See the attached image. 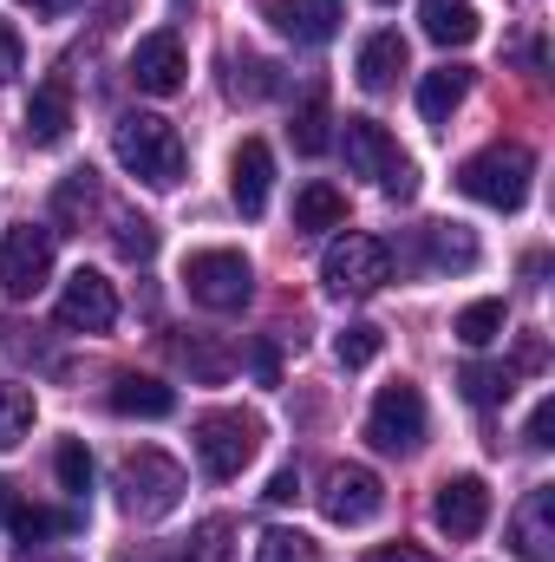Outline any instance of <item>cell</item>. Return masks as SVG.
<instances>
[{"mask_svg": "<svg viewBox=\"0 0 555 562\" xmlns=\"http://www.w3.org/2000/svg\"><path fill=\"white\" fill-rule=\"evenodd\" d=\"M399 72H406V40H399L393 26H386V33H366V40H360V59H353V79H360L366 92H393Z\"/></svg>", "mask_w": 555, "mask_h": 562, "instance_id": "ac0fdd59", "label": "cell"}, {"mask_svg": "<svg viewBox=\"0 0 555 562\" xmlns=\"http://www.w3.org/2000/svg\"><path fill=\"white\" fill-rule=\"evenodd\" d=\"M39 419V406H33V393L20 386V380H0V451H13L26 431Z\"/></svg>", "mask_w": 555, "mask_h": 562, "instance_id": "484cf974", "label": "cell"}, {"mask_svg": "<svg viewBox=\"0 0 555 562\" xmlns=\"http://www.w3.org/2000/svg\"><path fill=\"white\" fill-rule=\"evenodd\" d=\"M287 138H294V150H301V157H320V150H327V99H320V92H307V105L294 112Z\"/></svg>", "mask_w": 555, "mask_h": 562, "instance_id": "f1b7e54d", "label": "cell"}, {"mask_svg": "<svg viewBox=\"0 0 555 562\" xmlns=\"http://www.w3.org/2000/svg\"><path fill=\"white\" fill-rule=\"evenodd\" d=\"M340 223H347V196L333 183H307L294 196V229L301 236H320V229H340Z\"/></svg>", "mask_w": 555, "mask_h": 562, "instance_id": "cb8c5ba5", "label": "cell"}, {"mask_svg": "<svg viewBox=\"0 0 555 562\" xmlns=\"http://www.w3.org/2000/svg\"><path fill=\"white\" fill-rule=\"evenodd\" d=\"M503 321H510V314H503V301H471V307L457 314V327H451V334H457L464 347H490V340L503 334Z\"/></svg>", "mask_w": 555, "mask_h": 562, "instance_id": "83f0119b", "label": "cell"}, {"mask_svg": "<svg viewBox=\"0 0 555 562\" xmlns=\"http://www.w3.org/2000/svg\"><path fill=\"white\" fill-rule=\"evenodd\" d=\"M464 400H471V406L510 400V373H503V367H464Z\"/></svg>", "mask_w": 555, "mask_h": 562, "instance_id": "836d02e7", "label": "cell"}, {"mask_svg": "<svg viewBox=\"0 0 555 562\" xmlns=\"http://www.w3.org/2000/svg\"><path fill=\"white\" fill-rule=\"evenodd\" d=\"M177 7H183V0H177Z\"/></svg>", "mask_w": 555, "mask_h": 562, "instance_id": "7bdbcfd3", "label": "cell"}, {"mask_svg": "<svg viewBox=\"0 0 555 562\" xmlns=\"http://www.w3.org/2000/svg\"><path fill=\"white\" fill-rule=\"evenodd\" d=\"M112 491H118V510H125V517L157 524V517H170V510L183 504L190 477H183V464H177V458H163V451H150V445H144V451H125V464H118Z\"/></svg>", "mask_w": 555, "mask_h": 562, "instance_id": "7a4b0ae2", "label": "cell"}, {"mask_svg": "<svg viewBox=\"0 0 555 562\" xmlns=\"http://www.w3.org/2000/svg\"><path fill=\"white\" fill-rule=\"evenodd\" d=\"M53 464H59V484H66L72 497H86V491H92V451H86V438H66Z\"/></svg>", "mask_w": 555, "mask_h": 562, "instance_id": "d6a6232c", "label": "cell"}, {"mask_svg": "<svg viewBox=\"0 0 555 562\" xmlns=\"http://www.w3.org/2000/svg\"><path fill=\"white\" fill-rule=\"evenodd\" d=\"M20 66H26V46H20V33L0 20V86H7V79H20Z\"/></svg>", "mask_w": 555, "mask_h": 562, "instance_id": "d590c367", "label": "cell"}, {"mask_svg": "<svg viewBox=\"0 0 555 562\" xmlns=\"http://www.w3.org/2000/svg\"><path fill=\"white\" fill-rule=\"evenodd\" d=\"M333 353H340V367H373V360L386 353V334H380L373 321H353V327L333 340Z\"/></svg>", "mask_w": 555, "mask_h": 562, "instance_id": "f546056e", "label": "cell"}, {"mask_svg": "<svg viewBox=\"0 0 555 562\" xmlns=\"http://www.w3.org/2000/svg\"><path fill=\"white\" fill-rule=\"evenodd\" d=\"M112 157L138 177L144 190H177V183H183V164H190L177 125L157 119V112H125V119L112 125Z\"/></svg>", "mask_w": 555, "mask_h": 562, "instance_id": "6da1fadb", "label": "cell"}, {"mask_svg": "<svg viewBox=\"0 0 555 562\" xmlns=\"http://www.w3.org/2000/svg\"><path fill=\"white\" fill-rule=\"evenodd\" d=\"M256 562H320V550H314V537H301V530H269V537L256 543Z\"/></svg>", "mask_w": 555, "mask_h": 562, "instance_id": "1f68e13d", "label": "cell"}, {"mask_svg": "<svg viewBox=\"0 0 555 562\" xmlns=\"http://www.w3.org/2000/svg\"><path fill=\"white\" fill-rule=\"evenodd\" d=\"M46 281H53V229L46 223H13L0 236V294L33 301Z\"/></svg>", "mask_w": 555, "mask_h": 562, "instance_id": "9c48e42d", "label": "cell"}, {"mask_svg": "<svg viewBox=\"0 0 555 562\" xmlns=\"http://www.w3.org/2000/svg\"><path fill=\"white\" fill-rule=\"evenodd\" d=\"M418 249H424V269H438V276H464V269H477V256H484L464 223H424V229H418Z\"/></svg>", "mask_w": 555, "mask_h": 562, "instance_id": "e0dca14e", "label": "cell"}, {"mask_svg": "<svg viewBox=\"0 0 555 562\" xmlns=\"http://www.w3.org/2000/svg\"><path fill=\"white\" fill-rule=\"evenodd\" d=\"M418 26H424V40H438V46H471V40L484 33V20H477L471 0H418Z\"/></svg>", "mask_w": 555, "mask_h": 562, "instance_id": "7402d4cb", "label": "cell"}, {"mask_svg": "<svg viewBox=\"0 0 555 562\" xmlns=\"http://www.w3.org/2000/svg\"><path fill=\"white\" fill-rule=\"evenodd\" d=\"M340 144H347V170H353V177H373L393 203H412L418 196V164L399 150V138H393L386 125H373V119H347Z\"/></svg>", "mask_w": 555, "mask_h": 562, "instance_id": "277c9868", "label": "cell"}, {"mask_svg": "<svg viewBox=\"0 0 555 562\" xmlns=\"http://www.w3.org/2000/svg\"><path fill=\"white\" fill-rule=\"evenodd\" d=\"M112 321H118V288L99 269H72L59 288V327L66 334H112Z\"/></svg>", "mask_w": 555, "mask_h": 562, "instance_id": "8fae6325", "label": "cell"}, {"mask_svg": "<svg viewBox=\"0 0 555 562\" xmlns=\"http://www.w3.org/2000/svg\"><path fill=\"white\" fill-rule=\"evenodd\" d=\"M464 92H471V66H438V72H424V79H418V119H424V125H451V112L464 105Z\"/></svg>", "mask_w": 555, "mask_h": 562, "instance_id": "603a6c76", "label": "cell"}, {"mask_svg": "<svg viewBox=\"0 0 555 562\" xmlns=\"http://www.w3.org/2000/svg\"><path fill=\"white\" fill-rule=\"evenodd\" d=\"M320 281H327V294H380L386 281H393V249L380 243V236H360V229H347L340 243H327V256H320Z\"/></svg>", "mask_w": 555, "mask_h": 562, "instance_id": "8992f818", "label": "cell"}, {"mask_svg": "<svg viewBox=\"0 0 555 562\" xmlns=\"http://www.w3.org/2000/svg\"><path fill=\"white\" fill-rule=\"evenodd\" d=\"M431 524L451 537V543H471L484 524H490V484L484 477H444L438 484V504H431Z\"/></svg>", "mask_w": 555, "mask_h": 562, "instance_id": "7c38bea8", "label": "cell"}, {"mask_svg": "<svg viewBox=\"0 0 555 562\" xmlns=\"http://www.w3.org/2000/svg\"><path fill=\"white\" fill-rule=\"evenodd\" d=\"M39 562H66V557H39Z\"/></svg>", "mask_w": 555, "mask_h": 562, "instance_id": "b9f144b4", "label": "cell"}, {"mask_svg": "<svg viewBox=\"0 0 555 562\" xmlns=\"http://www.w3.org/2000/svg\"><path fill=\"white\" fill-rule=\"evenodd\" d=\"M223 537H229V524H223V517L196 524V537H190V550H183V562H223Z\"/></svg>", "mask_w": 555, "mask_h": 562, "instance_id": "e575fe53", "label": "cell"}, {"mask_svg": "<svg viewBox=\"0 0 555 562\" xmlns=\"http://www.w3.org/2000/svg\"><path fill=\"white\" fill-rule=\"evenodd\" d=\"M112 249H118L125 262H150V256H157V229H150L144 216H112Z\"/></svg>", "mask_w": 555, "mask_h": 562, "instance_id": "4dcf8cb0", "label": "cell"}, {"mask_svg": "<svg viewBox=\"0 0 555 562\" xmlns=\"http://www.w3.org/2000/svg\"><path fill=\"white\" fill-rule=\"evenodd\" d=\"M530 177H536V157L523 144H490L477 157L457 164V190L484 210H523L530 203Z\"/></svg>", "mask_w": 555, "mask_h": 562, "instance_id": "3957f363", "label": "cell"}, {"mask_svg": "<svg viewBox=\"0 0 555 562\" xmlns=\"http://www.w3.org/2000/svg\"><path fill=\"white\" fill-rule=\"evenodd\" d=\"M170 353H177V367H190V380H203V386H223L229 380V347H216L209 334H190V340H170Z\"/></svg>", "mask_w": 555, "mask_h": 562, "instance_id": "d4e9b609", "label": "cell"}, {"mask_svg": "<svg viewBox=\"0 0 555 562\" xmlns=\"http://www.w3.org/2000/svg\"><path fill=\"white\" fill-rule=\"evenodd\" d=\"M13 7H26V13H39V20H59V13H72L79 0H13Z\"/></svg>", "mask_w": 555, "mask_h": 562, "instance_id": "60d3db41", "label": "cell"}, {"mask_svg": "<svg viewBox=\"0 0 555 562\" xmlns=\"http://www.w3.org/2000/svg\"><path fill=\"white\" fill-rule=\"evenodd\" d=\"M99 210V177L92 170H66V183H59V196H53V223H86Z\"/></svg>", "mask_w": 555, "mask_h": 562, "instance_id": "4316f807", "label": "cell"}, {"mask_svg": "<svg viewBox=\"0 0 555 562\" xmlns=\"http://www.w3.org/2000/svg\"><path fill=\"white\" fill-rule=\"evenodd\" d=\"M523 438H530L536 451H550V445H555V400H543V406L530 413V431H523Z\"/></svg>", "mask_w": 555, "mask_h": 562, "instance_id": "8d00e7d4", "label": "cell"}, {"mask_svg": "<svg viewBox=\"0 0 555 562\" xmlns=\"http://www.w3.org/2000/svg\"><path fill=\"white\" fill-rule=\"evenodd\" d=\"M190 445H196L203 471H209L216 484H229V477H242V471L256 464V451H262V419H249V413H203V419L190 425Z\"/></svg>", "mask_w": 555, "mask_h": 562, "instance_id": "5b68a950", "label": "cell"}, {"mask_svg": "<svg viewBox=\"0 0 555 562\" xmlns=\"http://www.w3.org/2000/svg\"><path fill=\"white\" fill-rule=\"evenodd\" d=\"M424 393H418L412 380H393V386H380V400H373V413H366V438H373V451H386V458H412L418 445H424Z\"/></svg>", "mask_w": 555, "mask_h": 562, "instance_id": "ba28073f", "label": "cell"}, {"mask_svg": "<svg viewBox=\"0 0 555 562\" xmlns=\"http://www.w3.org/2000/svg\"><path fill=\"white\" fill-rule=\"evenodd\" d=\"M183 288H190L196 307L236 314V307H249V294H256V269H249V256H236V249H196V256L183 262Z\"/></svg>", "mask_w": 555, "mask_h": 562, "instance_id": "52a82bcc", "label": "cell"}, {"mask_svg": "<svg viewBox=\"0 0 555 562\" xmlns=\"http://www.w3.org/2000/svg\"><path fill=\"white\" fill-rule=\"evenodd\" d=\"M66 132H72V86H66V79H46V86L26 99V138L59 144Z\"/></svg>", "mask_w": 555, "mask_h": 562, "instance_id": "ffe728a7", "label": "cell"}, {"mask_svg": "<svg viewBox=\"0 0 555 562\" xmlns=\"http://www.w3.org/2000/svg\"><path fill=\"white\" fill-rule=\"evenodd\" d=\"M0 517H7V530H13V543L20 550H33V543H46V537H66L79 517H59V510H39V504H20L13 497V484H0Z\"/></svg>", "mask_w": 555, "mask_h": 562, "instance_id": "44dd1931", "label": "cell"}, {"mask_svg": "<svg viewBox=\"0 0 555 562\" xmlns=\"http://www.w3.org/2000/svg\"><path fill=\"white\" fill-rule=\"evenodd\" d=\"M183 79H190L183 40L177 33H144L138 53H132V86L150 92V99H170V92H183Z\"/></svg>", "mask_w": 555, "mask_h": 562, "instance_id": "4fadbf2b", "label": "cell"}, {"mask_svg": "<svg viewBox=\"0 0 555 562\" xmlns=\"http://www.w3.org/2000/svg\"><path fill=\"white\" fill-rule=\"evenodd\" d=\"M112 413L118 419H170L177 413V393L150 373H118L112 380Z\"/></svg>", "mask_w": 555, "mask_h": 562, "instance_id": "d6986e66", "label": "cell"}, {"mask_svg": "<svg viewBox=\"0 0 555 562\" xmlns=\"http://www.w3.org/2000/svg\"><path fill=\"white\" fill-rule=\"evenodd\" d=\"M256 380H262V386H281V360H275L269 340H256Z\"/></svg>", "mask_w": 555, "mask_h": 562, "instance_id": "f35d334b", "label": "cell"}, {"mask_svg": "<svg viewBox=\"0 0 555 562\" xmlns=\"http://www.w3.org/2000/svg\"><path fill=\"white\" fill-rule=\"evenodd\" d=\"M262 20L275 26V33H287L294 46H320V40H333L340 33V0H269L262 7Z\"/></svg>", "mask_w": 555, "mask_h": 562, "instance_id": "2e32d148", "label": "cell"}, {"mask_svg": "<svg viewBox=\"0 0 555 562\" xmlns=\"http://www.w3.org/2000/svg\"><path fill=\"white\" fill-rule=\"evenodd\" d=\"M269 190H275V150L262 138H242L229 157V196L242 216H262L269 210Z\"/></svg>", "mask_w": 555, "mask_h": 562, "instance_id": "5bb4252c", "label": "cell"}, {"mask_svg": "<svg viewBox=\"0 0 555 562\" xmlns=\"http://www.w3.org/2000/svg\"><path fill=\"white\" fill-rule=\"evenodd\" d=\"M262 497H269V504H294V497H301V471H294V464H287V471H275Z\"/></svg>", "mask_w": 555, "mask_h": 562, "instance_id": "74e56055", "label": "cell"}, {"mask_svg": "<svg viewBox=\"0 0 555 562\" xmlns=\"http://www.w3.org/2000/svg\"><path fill=\"white\" fill-rule=\"evenodd\" d=\"M366 562H431V557H424L418 543H386V550H373Z\"/></svg>", "mask_w": 555, "mask_h": 562, "instance_id": "ab89813d", "label": "cell"}, {"mask_svg": "<svg viewBox=\"0 0 555 562\" xmlns=\"http://www.w3.org/2000/svg\"><path fill=\"white\" fill-rule=\"evenodd\" d=\"M510 550L523 562H555V484H536L510 517Z\"/></svg>", "mask_w": 555, "mask_h": 562, "instance_id": "9a60e30c", "label": "cell"}, {"mask_svg": "<svg viewBox=\"0 0 555 562\" xmlns=\"http://www.w3.org/2000/svg\"><path fill=\"white\" fill-rule=\"evenodd\" d=\"M380 510H386L380 471H366V464H333V471H327V484H320V517H327V524L360 530V524H373Z\"/></svg>", "mask_w": 555, "mask_h": 562, "instance_id": "30bf717a", "label": "cell"}]
</instances>
